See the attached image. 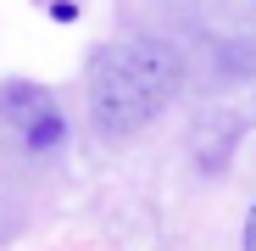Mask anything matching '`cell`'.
<instances>
[{"label":"cell","mask_w":256,"mask_h":251,"mask_svg":"<svg viewBox=\"0 0 256 251\" xmlns=\"http://www.w3.org/2000/svg\"><path fill=\"white\" fill-rule=\"evenodd\" d=\"M67 140V117L50 90H39L28 78L0 84V151L17 162H45Z\"/></svg>","instance_id":"2"},{"label":"cell","mask_w":256,"mask_h":251,"mask_svg":"<svg viewBox=\"0 0 256 251\" xmlns=\"http://www.w3.org/2000/svg\"><path fill=\"white\" fill-rule=\"evenodd\" d=\"M184 56L156 34H128L90 62V123L95 134L122 145L178 95Z\"/></svg>","instance_id":"1"},{"label":"cell","mask_w":256,"mask_h":251,"mask_svg":"<svg viewBox=\"0 0 256 251\" xmlns=\"http://www.w3.org/2000/svg\"><path fill=\"white\" fill-rule=\"evenodd\" d=\"M245 251H256V206H250V218H245Z\"/></svg>","instance_id":"3"}]
</instances>
